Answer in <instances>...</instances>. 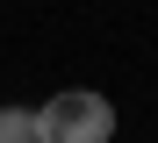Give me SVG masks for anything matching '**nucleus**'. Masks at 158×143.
<instances>
[{"label":"nucleus","instance_id":"1","mask_svg":"<svg viewBox=\"0 0 158 143\" xmlns=\"http://www.w3.org/2000/svg\"><path fill=\"white\" fill-rule=\"evenodd\" d=\"M43 143H115V100H101L94 86H65L36 107Z\"/></svg>","mask_w":158,"mask_h":143},{"label":"nucleus","instance_id":"2","mask_svg":"<svg viewBox=\"0 0 158 143\" xmlns=\"http://www.w3.org/2000/svg\"><path fill=\"white\" fill-rule=\"evenodd\" d=\"M0 143H43L36 136V107H0Z\"/></svg>","mask_w":158,"mask_h":143}]
</instances>
